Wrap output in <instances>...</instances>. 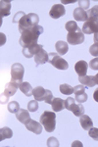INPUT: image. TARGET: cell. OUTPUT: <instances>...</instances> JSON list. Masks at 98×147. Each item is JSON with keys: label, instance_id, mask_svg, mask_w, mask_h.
<instances>
[{"label": "cell", "instance_id": "obj_3", "mask_svg": "<svg viewBox=\"0 0 98 147\" xmlns=\"http://www.w3.org/2000/svg\"><path fill=\"white\" fill-rule=\"evenodd\" d=\"M40 124L43 125L47 132L54 131L56 127V114L50 111H44L40 116Z\"/></svg>", "mask_w": 98, "mask_h": 147}, {"label": "cell", "instance_id": "obj_12", "mask_svg": "<svg viewBox=\"0 0 98 147\" xmlns=\"http://www.w3.org/2000/svg\"><path fill=\"white\" fill-rule=\"evenodd\" d=\"M88 64L83 60H80L78 62H76L75 65V71L76 73L78 75V77H83V76H87V69H88Z\"/></svg>", "mask_w": 98, "mask_h": 147}, {"label": "cell", "instance_id": "obj_1", "mask_svg": "<svg viewBox=\"0 0 98 147\" xmlns=\"http://www.w3.org/2000/svg\"><path fill=\"white\" fill-rule=\"evenodd\" d=\"M42 32H43V28L38 25L23 32L22 34H21L20 40H19L20 45L23 48H25V47H30L37 44L38 37Z\"/></svg>", "mask_w": 98, "mask_h": 147}, {"label": "cell", "instance_id": "obj_13", "mask_svg": "<svg viewBox=\"0 0 98 147\" xmlns=\"http://www.w3.org/2000/svg\"><path fill=\"white\" fill-rule=\"evenodd\" d=\"M73 16L74 19L78 22H87L88 20V15H87V12L84 11L82 8H76L75 10L73 12Z\"/></svg>", "mask_w": 98, "mask_h": 147}, {"label": "cell", "instance_id": "obj_6", "mask_svg": "<svg viewBox=\"0 0 98 147\" xmlns=\"http://www.w3.org/2000/svg\"><path fill=\"white\" fill-rule=\"evenodd\" d=\"M82 32L84 34H92L98 32V19L88 18L82 26Z\"/></svg>", "mask_w": 98, "mask_h": 147}, {"label": "cell", "instance_id": "obj_23", "mask_svg": "<svg viewBox=\"0 0 98 147\" xmlns=\"http://www.w3.org/2000/svg\"><path fill=\"white\" fill-rule=\"evenodd\" d=\"M13 136V131H12L11 129L7 127H4L0 129V140H4V139L7 138H11Z\"/></svg>", "mask_w": 98, "mask_h": 147}, {"label": "cell", "instance_id": "obj_36", "mask_svg": "<svg viewBox=\"0 0 98 147\" xmlns=\"http://www.w3.org/2000/svg\"><path fill=\"white\" fill-rule=\"evenodd\" d=\"M87 94L85 93H82V94H78V95H76V100L78 102V103H83L87 100Z\"/></svg>", "mask_w": 98, "mask_h": 147}, {"label": "cell", "instance_id": "obj_33", "mask_svg": "<svg viewBox=\"0 0 98 147\" xmlns=\"http://www.w3.org/2000/svg\"><path fill=\"white\" fill-rule=\"evenodd\" d=\"M52 100H53V94L52 92L46 89V92H45V96H44V102H46L47 104H51Z\"/></svg>", "mask_w": 98, "mask_h": 147}, {"label": "cell", "instance_id": "obj_19", "mask_svg": "<svg viewBox=\"0 0 98 147\" xmlns=\"http://www.w3.org/2000/svg\"><path fill=\"white\" fill-rule=\"evenodd\" d=\"M45 92H46V89L42 86H36L35 88H33L32 95L36 101H44Z\"/></svg>", "mask_w": 98, "mask_h": 147}, {"label": "cell", "instance_id": "obj_29", "mask_svg": "<svg viewBox=\"0 0 98 147\" xmlns=\"http://www.w3.org/2000/svg\"><path fill=\"white\" fill-rule=\"evenodd\" d=\"M87 15L88 18H95L98 19V5L93 6L90 10L87 11Z\"/></svg>", "mask_w": 98, "mask_h": 147}, {"label": "cell", "instance_id": "obj_9", "mask_svg": "<svg viewBox=\"0 0 98 147\" xmlns=\"http://www.w3.org/2000/svg\"><path fill=\"white\" fill-rule=\"evenodd\" d=\"M19 88V84H17L15 82H10L6 84L5 89H4V92L2 93V96L6 97V101L9 99V97L13 96L14 94L16 93L17 89Z\"/></svg>", "mask_w": 98, "mask_h": 147}, {"label": "cell", "instance_id": "obj_14", "mask_svg": "<svg viewBox=\"0 0 98 147\" xmlns=\"http://www.w3.org/2000/svg\"><path fill=\"white\" fill-rule=\"evenodd\" d=\"M26 129L30 130V131H32L35 134H40L42 132L41 124H39V123L35 122V121H33L32 119H30V121L28 124H26Z\"/></svg>", "mask_w": 98, "mask_h": 147}, {"label": "cell", "instance_id": "obj_5", "mask_svg": "<svg viewBox=\"0 0 98 147\" xmlns=\"http://www.w3.org/2000/svg\"><path fill=\"white\" fill-rule=\"evenodd\" d=\"M48 62L58 70H67L69 68V64L65 59H63L60 55H58L57 53H53V52L49 54Z\"/></svg>", "mask_w": 98, "mask_h": 147}, {"label": "cell", "instance_id": "obj_21", "mask_svg": "<svg viewBox=\"0 0 98 147\" xmlns=\"http://www.w3.org/2000/svg\"><path fill=\"white\" fill-rule=\"evenodd\" d=\"M55 48H56L57 52L59 53V55H65L69 50L68 43L65 41H62V40H59V41L56 42V44H55Z\"/></svg>", "mask_w": 98, "mask_h": 147}, {"label": "cell", "instance_id": "obj_15", "mask_svg": "<svg viewBox=\"0 0 98 147\" xmlns=\"http://www.w3.org/2000/svg\"><path fill=\"white\" fill-rule=\"evenodd\" d=\"M16 118L19 122L22 123L24 125L28 124V123L30 121V113H28V110H25V109H20V110L16 113Z\"/></svg>", "mask_w": 98, "mask_h": 147}, {"label": "cell", "instance_id": "obj_17", "mask_svg": "<svg viewBox=\"0 0 98 147\" xmlns=\"http://www.w3.org/2000/svg\"><path fill=\"white\" fill-rule=\"evenodd\" d=\"M50 105L52 106V109H53L54 112H60L65 108V100H63L62 98H58V97L53 98Z\"/></svg>", "mask_w": 98, "mask_h": 147}, {"label": "cell", "instance_id": "obj_40", "mask_svg": "<svg viewBox=\"0 0 98 147\" xmlns=\"http://www.w3.org/2000/svg\"><path fill=\"white\" fill-rule=\"evenodd\" d=\"M93 98H94V100L98 102V88L95 89V91L93 92Z\"/></svg>", "mask_w": 98, "mask_h": 147}, {"label": "cell", "instance_id": "obj_26", "mask_svg": "<svg viewBox=\"0 0 98 147\" xmlns=\"http://www.w3.org/2000/svg\"><path fill=\"white\" fill-rule=\"evenodd\" d=\"M65 28H66V30H68L69 32H76V30L80 28L78 27V25H76V23L75 22V21H70V22H68L65 25Z\"/></svg>", "mask_w": 98, "mask_h": 147}, {"label": "cell", "instance_id": "obj_39", "mask_svg": "<svg viewBox=\"0 0 98 147\" xmlns=\"http://www.w3.org/2000/svg\"><path fill=\"white\" fill-rule=\"evenodd\" d=\"M25 15H26V14L24 13V12H22V11L18 12V13H17L16 15L14 16L13 23H19V22H20V21H21V19H22Z\"/></svg>", "mask_w": 98, "mask_h": 147}, {"label": "cell", "instance_id": "obj_2", "mask_svg": "<svg viewBox=\"0 0 98 147\" xmlns=\"http://www.w3.org/2000/svg\"><path fill=\"white\" fill-rule=\"evenodd\" d=\"M38 22H39V17L36 14L30 13L28 14V15H25L19 22V30L22 34L23 32L28 30V28H32L37 26Z\"/></svg>", "mask_w": 98, "mask_h": 147}, {"label": "cell", "instance_id": "obj_18", "mask_svg": "<svg viewBox=\"0 0 98 147\" xmlns=\"http://www.w3.org/2000/svg\"><path fill=\"white\" fill-rule=\"evenodd\" d=\"M10 10H11V1H3L2 0L0 2V14H1V18L10 15L11 13Z\"/></svg>", "mask_w": 98, "mask_h": 147}, {"label": "cell", "instance_id": "obj_37", "mask_svg": "<svg viewBox=\"0 0 98 147\" xmlns=\"http://www.w3.org/2000/svg\"><path fill=\"white\" fill-rule=\"evenodd\" d=\"M88 65H89L90 69H92V70H95V71H98V57H97V58L92 59Z\"/></svg>", "mask_w": 98, "mask_h": 147}, {"label": "cell", "instance_id": "obj_10", "mask_svg": "<svg viewBox=\"0 0 98 147\" xmlns=\"http://www.w3.org/2000/svg\"><path fill=\"white\" fill-rule=\"evenodd\" d=\"M43 48V46L41 44H35V45L30 46V47H25L23 48V54L26 58H32V57L35 56V54L37 53L38 51H40Z\"/></svg>", "mask_w": 98, "mask_h": 147}, {"label": "cell", "instance_id": "obj_31", "mask_svg": "<svg viewBox=\"0 0 98 147\" xmlns=\"http://www.w3.org/2000/svg\"><path fill=\"white\" fill-rule=\"evenodd\" d=\"M88 136L91 137L92 139L98 141V127H91L88 130Z\"/></svg>", "mask_w": 98, "mask_h": 147}, {"label": "cell", "instance_id": "obj_35", "mask_svg": "<svg viewBox=\"0 0 98 147\" xmlns=\"http://www.w3.org/2000/svg\"><path fill=\"white\" fill-rule=\"evenodd\" d=\"M47 146L59 147L60 144H59V141L57 140V138H55V137H50V138H48V140H47Z\"/></svg>", "mask_w": 98, "mask_h": 147}, {"label": "cell", "instance_id": "obj_4", "mask_svg": "<svg viewBox=\"0 0 98 147\" xmlns=\"http://www.w3.org/2000/svg\"><path fill=\"white\" fill-rule=\"evenodd\" d=\"M24 74H25V69H24L22 64H13L11 68V82H15L20 84L21 82H23Z\"/></svg>", "mask_w": 98, "mask_h": 147}, {"label": "cell", "instance_id": "obj_38", "mask_svg": "<svg viewBox=\"0 0 98 147\" xmlns=\"http://www.w3.org/2000/svg\"><path fill=\"white\" fill-rule=\"evenodd\" d=\"M78 5H80V8L82 9H87L88 7H89V3L90 2L88 1V0H80V1H78Z\"/></svg>", "mask_w": 98, "mask_h": 147}, {"label": "cell", "instance_id": "obj_8", "mask_svg": "<svg viewBox=\"0 0 98 147\" xmlns=\"http://www.w3.org/2000/svg\"><path fill=\"white\" fill-rule=\"evenodd\" d=\"M66 14L65 7L62 4H55L52 6L51 10L49 11V15L52 19H59Z\"/></svg>", "mask_w": 98, "mask_h": 147}, {"label": "cell", "instance_id": "obj_42", "mask_svg": "<svg viewBox=\"0 0 98 147\" xmlns=\"http://www.w3.org/2000/svg\"><path fill=\"white\" fill-rule=\"evenodd\" d=\"M93 39H94V42L95 43H98V32L94 34V37H93Z\"/></svg>", "mask_w": 98, "mask_h": 147}, {"label": "cell", "instance_id": "obj_43", "mask_svg": "<svg viewBox=\"0 0 98 147\" xmlns=\"http://www.w3.org/2000/svg\"><path fill=\"white\" fill-rule=\"evenodd\" d=\"M94 82H95V84H98V73L94 76Z\"/></svg>", "mask_w": 98, "mask_h": 147}, {"label": "cell", "instance_id": "obj_28", "mask_svg": "<svg viewBox=\"0 0 98 147\" xmlns=\"http://www.w3.org/2000/svg\"><path fill=\"white\" fill-rule=\"evenodd\" d=\"M75 105H76V102L73 97H68V98L65 100V108L67 110H69L72 112V110H73V108L75 107Z\"/></svg>", "mask_w": 98, "mask_h": 147}, {"label": "cell", "instance_id": "obj_41", "mask_svg": "<svg viewBox=\"0 0 98 147\" xmlns=\"http://www.w3.org/2000/svg\"><path fill=\"white\" fill-rule=\"evenodd\" d=\"M76 145H80V146H82V144L80 143V141H76V142H73V144H72V146H76Z\"/></svg>", "mask_w": 98, "mask_h": 147}, {"label": "cell", "instance_id": "obj_25", "mask_svg": "<svg viewBox=\"0 0 98 147\" xmlns=\"http://www.w3.org/2000/svg\"><path fill=\"white\" fill-rule=\"evenodd\" d=\"M72 112H73L74 115L76 116V117H80V116H82L83 114H84V108H83V106L80 105V104H76L75 107L72 110Z\"/></svg>", "mask_w": 98, "mask_h": 147}, {"label": "cell", "instance_id": "obj_7", "mask_svg": "<svg viewBox=\"0 0 98 147\" xmlns=\"http://www.w3.org/2000/svg\"><path fill=\"white\" fill-rule=\"evenodd\" d=\"M67 41L72 45H78V44L82 43L84 41V34L80 28H78L76 32H69L67 34Z\"/></svg>", "mask_w": 98, "mask_h": 147}, {"label": "cell", "instance_id": "obj_16", "mask_svg": "<svg viewBox=\"0 0 98 147\" xmlns=\"http://www.w3.org/2000/svg\"><path fill=\"white\" fill-rule=\"evenodd\" d=\"M80 125L82 127V129L85 130H89L91 127H93L92 120L90 119L89 116L84 115V114L80 117Z\"/></svg>", "mask_w": 98, "mask_h": 147}, {"label": "cell", "instance_id": "obj_30", "mask_svg": "<svg viewBox=\"0 0 98 147\" xmlns=\"http://www.w3.org/2000/svg\"><path fill=\"white\" fill-rule=\"evenodd\" d=\"M28 110L30 111V112H35V111L38 110V103L37 101L35 100H32L28 102Z\"/></svg>", "mask_w": 98, "mask_h": 147}, {"label": "cell", "instance_id": "obj_20", "mask_svg": "<svg viewBox=\"0 0 98 147\" xmlns=\"http://www.w3.org/2000/svg\"><path fill=\"white\" fill-rule=\"evenodd\" d=\"M78 82L82 85L87 86V87H92L96 84L94 82V76H83V77H78Z\"/></svg>", "mask_w": 98, "mask_h": 147}, {"label": "cell", "instance_id": "obj_27", "mask_svg": "<svg viewBox=\"0 0 98 147\" xmlns=\"http://www.w3.org/2000/svg\"><path fill=\"white\" fill-rule=\"evenodd\" d=\"M19 110H20V105H19V103L17 101H12V102H10V103H9V105H8V111L10 113L16 114Z\"/></svg>", "mask_w": 98, "mask_h": 147}, {"label": "cell", "instance_id": "obj_24", "mask_svg": "<svg viewBox=\"0 0 98 147\" xmlns=\"http://www.w3.org/2000/svg\"><path fill=\"white\" fill-rule=\"evenodd\" d=\"M60 92L65 94V95H71L74 92V87H72L71 85L67 84H63L60 85Z\"/></svg>", "mask_w": 98, "mask_h": 147}, {"label": "cell", "instance_id": "obj_11", "mask_svg": "<svg viewBox=\"0 0 98 147\" xmlns=\"http://www.w3.org/2000/svg\"><path fill=\"white\" fill-rule=\"evenodd\" d=\"M48 60H49V54L47 53L43 48L40 51H38L34 56V61L37 66L45 64L46 62H48Z\"/></svg>", "mask_w": 98, "mask_h": 147}, {"label": "cell", "instance_id": "obj_22", "mask_svg": "<svg viewBox=\"0 0 98 147\" xmlns=\"http://www.w3.org/2000/svg\"><path fill=\"white\" fill-rule=\"evenodd\" d=\"M19 88H20V90L23 92L24 94H25L26 96H32V90L33 88L32 87V85H30L28 82H21L20 84H19Z\"/></svg>", "mask_w": 98, "mask_h": 147}, {"label": "cell", "instance_id": "obj_34", "mask_svg": "<svg viewBox=\"0 0 98 147\" xmlns=\"http://www.w3.org/2000/svg\"><path fill=\"white\" fill-rule=\"evenodd\" d=\"M89 53L91 54L92 56L98 57V43H94V44H92V45L90 46Z\"/></svg>", "mask_w": 98, "mask_h": 147}, {"label": "cell", "instance_id": "obj_32", "mask_svg": "<svg viewBox=\"0 0 98 147\" xmlns=\"http://www.w3.org/2000/svg\"><path fill=\"white\" fill-rule=\"evenodd\" d=\"M74 92H75L76 95H78V94H82L85 92V86L82 84L76 85V86L74 87Z\"/></svg>", "mask_w": 98, "mask_h": 147}]
</instances>
